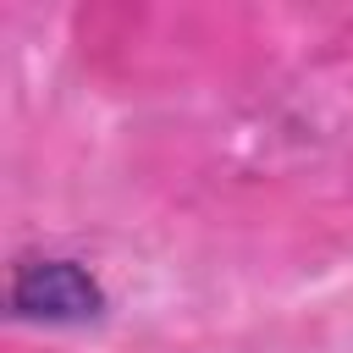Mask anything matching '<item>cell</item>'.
I'll use <instances>...</instances> for the list:
<instances>
[{"mask_svg": "<svg viewBox=\"0 0 353 353\" xmlns=\"http://www.w3.org/2000/svg\"><path fill=\"white\" fill-rule=\"evenodd\" d=\"M11 303L44 320H83L99 309V287L72 259H22L11 276Z\"/></svg>", "mask_w": 353, "mask_h": 353, "instance_id": "cell-1", "label": "cell"}]
</instances>
